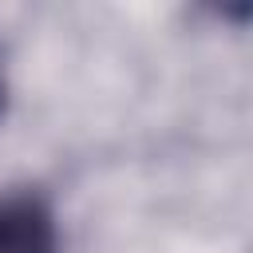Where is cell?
Instances as JSON below:
<instances>
[{
    "instance_id": "cell-1",
    "label": "cell",
    "mask_w": 253,
    "mask_h": 253,
    "mask_svg": "<svg viewBox=\"0 0 253 253\" xmlns=\"http://www.w3.org/2000/svg\"><path fill=\"white\" fill-rule=\"evenodd\" d=\"M0 253H59L51 210L32 194H0Z\"/></svg>"
},
{
    "instance_id": "cell-2",
    "label": "cell",
    "mask_w": 253,
    "mask_h": 253,
    "mask_svg": "<svg viewBox=\"0 0 253 253\" xmlns=\"http://www.w3.org/2000/svg\"><path fill=\"white\" fill-rule=\"evenodd\" d=\"M0 111H4V83H0Z\"/></svg>"
}]
</instances>
